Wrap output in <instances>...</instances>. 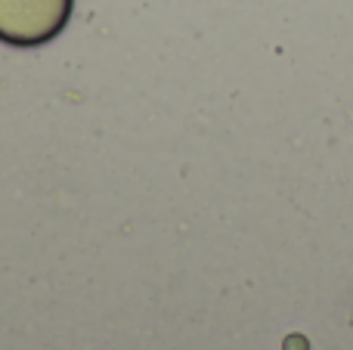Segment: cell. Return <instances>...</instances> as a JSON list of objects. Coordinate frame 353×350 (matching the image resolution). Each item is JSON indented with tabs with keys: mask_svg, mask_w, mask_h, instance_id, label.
Wrapping results in <instances>:
<instances>
[{
	"mask_svg": "<svg viewBox=\"0 0 353 350\" xmlns=\"http://www.w3.org/2000/svg\"><path fill=\"white\" fill-rule=\"evenodd\" d=\"M285 350H307V341L301 338V335H292V338L285 341Z\"/></svg>",
	"mask_w": 353,
	"mask_h": 350,
	"instance_id": "1",
	"label": "cell"
}]
</instances>
